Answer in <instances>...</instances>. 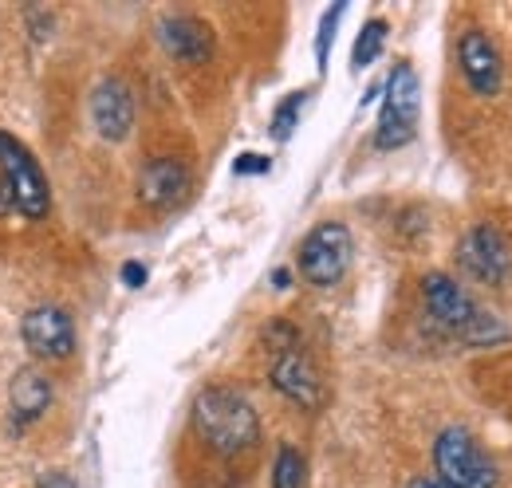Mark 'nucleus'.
Segmentation results:
<instances>
[{
    "label": "nucleus",
    "mask_w": 512,
    "mask_h": 488,
    "mask_svg": "<svg viewBox=\"0 0 512 488\" xmlns=\"http://www.w3.org/2000/svg\"><path fill=\"white\" fill-rule=\"evenodd\" d=\"M457 67H461V79L469 83L473 95H481V99L501 95V87H505V60H501V52L493 48V40L485 32L473 28V32H465L457 40Z\"/></svg>",
    "instance_id": "nucleus-10"
},
{
    "label": "nucleus",
    "mask_w": 512,
    "mask_h": 488,
    "mask_svg": "<svg viewBox=\"0 0 512 488\" xmlns=\"http://www.w3.org/2000/svg\"><path fill=\"white\" fill-rule=\"evenodd\" d=\"M422 304L430 311V319L438 323V327H446L453 335H461V339H469L473 331H477V323H481V307L477 300L453 280L446 272H426L422 276Z\"/></svg>",
    "instance_id": "nucleus-7"
},
{
    "label": "nucleus",
    "mask_w": 512,
    "mask_h": 488,
    "mask_svg": "<svg viewBox=\"0 0 512 488\" xmlns=\"http://www.w3.org/2000/svg\"><path fill=\"white\" fill-rule=\"evenodd\" d=\"M457 264L477 284H505L512 272V244L497 225H473L457 241Z\"/></svg>",
    "instance_id": "nucleus-8"
},
{
    "label": "nucleus",
    "mask_w": 512,
    "mask_h": 488,
    "mask_svg": "<svg viewBox=\"0 0 512 488\" xmlns=\"http://www.w3.org/2000/svg\"><path fill=\"white\" fill-rule=\"evenodd\" d=\"M351 229L343 221H320L296 248V268L312 288H331L351 268Z\"/></svg>",
    "instance_id": "nucleus-4"
},
{
    "label": "nucleus",
    "mask_w": 512,
    "mask_h": 488,
    "mask_svg": "<svg viewBox=\"0 0 512 488\" xmlns=\"http://www.w3.org/2000/svg\"><path fill=\"white\" fill-rule=\"evenodd\" d=\"M190 426L197 433V441L225 461L245 457L260 445V414L233 386H205L193 398Z\"/></svg>",
    "instance_id": "nucleus-1"
},
{
    "label": "nucleus",
    "mask_w": 512,
    "mask_h": 488,
    "mask_svg": "<svg viewBox=\"0 0 512 488\" xmlns=\"http://www.w3.org/2000/svg\"><path fill=\"white\" fill-rule=\"evenodd\" d=\"M434 469L449 488H497L501 469L465 426H449L434 437Z\"/></svg>",
    "instance_id": "nucleus-2"
},
{
    "label": "nucleus",
    "mask_w": 512,
    "mask_h": 488,
    "mask_svg": "<svg viewBox=\"0 0 512 488\" xmlns=\"http://www.w3.org/2000/svg\"><path fill=\"white\" fill-rule=\"evenodd\" d=\"M272 284H276V288H284V284H288V272H284V268H280V272H272Z\"/></svg>",
    "instance_id": "nucleus-24"
},
{
    "label": "nucleus",
    "mask_w": 512,
    "mask_h": 488,
    "mask_svg": "<svg viewBox=\"0 0 512 488\" xmlns=\"http://www.w3.org/2000/svg\"><path fill=\"white\" fill-rule=\"evenodd\" d=\"M237 174H268V158H260V154H241V158H237Z\"/></svg>",
    "instance_id": "nucleus-19"
},
{
    "label": "nucleus",
    "mask_w": 512,
    "mask_h": 488,
    "mask_svg": "<svg viewBox=\"0 0 512 488\" xmlns=\"http://www.w3.org/2000/svg\"><path fill=\"white\" fill-rule=\"evenodd\" d=\"M304 91H292L280 107H276V115H272V138H292V130H296V122H300V111H304Z\"/></svg>",
    "instance_id": "nucleus-17"
},
{
    "label": "nucleus",
    "mask_w": 512,
    "mask_h": 488,
    "mask_svg": "<svg viewBox=\"0 0 512 488\" xmlns=\"http://www.w3.org/2000/svg\"><path fill=\"white\" fill-rule=\"evenodd\" d=\"M20 335H24V347L36 355V359H48V363H64L75 355V323L64 307L56 304H40L32 307L24 319H20Z\"/></svg>",
    "instance_id": "nucleus-9"
},
{
    "label": "nucleus",
    "mask_w": 512,
    "mask_h": 488,
    "mask_svg": "<svg viewBox=\"0 0 512 488\" xmlns=\"http://www.w3.org/2000/svg\"><path fill=\"white\" fill-rule=\"evenodd\" d=\"M386 32H390V24H386V20H367V24H363V32H359V40H355L351 63H355V67H371V63L379 60V56H383Z\"/></svg>",
    "instance_id": "nucleus-16"
},
{
    "label": "nucleus",
    "mask_w": 512,
    "mask_h": 488,
    "mask_svg": "<svg viewBox=\"0 0 512 488\" xmlns=\"http://www.w3.org/2000/svg\"><path fill=\"white\" fill-rule=\"evenodd\" d=\"M0 170H4V182H8V193H12V209L40 221L48 217L52 209V189H48V178L40 170V162L28 154L24 142H16L12 134L0 130Z\"/></svg>",
    "instance_id": "nucleus-5"
},
{
    "label": "nucleus",
    "mask_w": 512,
    "mask_h": 488,
    "mask_svg": "<svg viewBox=\"0 0 512 488\" xmlns=\"http://www.w3.org/2000/svg\"><path fill=\"white\" fill-rule=\"evenodd\" d=\"M52 394H56V386H52V378H48L44 370H36V366L16 370V378H12V386H8V410H12V422H16V426L36 422V418L52 406Z\"/></svg>",
    "instance_id": "nucleus-14"
},
{
    "label": "nucleus",
    "mask_w": 512,
    "mask_h": 488,
    "mask_svg": "<svg viewBox=\"0 0 512 488\" xmlns=\"http://www.w3.org/2000/svg\"><path fill=\"white\" fill-rule=\"evenodd\" d=\"M190 166L182 158H150L138 174V201L146 209H174L190 193Z\"/></svg>",
    "instance_id": "nucleus-11"
},
{
    "label": "nucleus",
    "mask_w": 512,
    "mask_h": 488,
    "mask_svg": "<svg viewBox=\"0 0 512 488\" xmlns=\"http://www.w3.org/2000/svg\"><path fill=\"white\" fill-rule=\"evenodd\" d=\"M304 481H308L304 453L296 445H280V453L272 461V488H304Z\"/></svg>",
    "instance_id": "nucleus-15"
},
{
    "label": "nucleus",
    "mask_w": 512,
    "mask_h": 488,
    "mask_svg": "<svg viewBox=\"0 0 512 488\" xmlns=\"http://www.w3.org/2000/svg\"><path fill=\"white\" fill-rule=\"evenodd\" d=\"M418 111H422V83L410 63H394L390 79L383 87V115L375 126V146L379 150H398L414 138L418 130Z\"/></svg>",
    "instance_id": "nucleus-3"
},
{
    "label": "nucleus",
    "mask_w": 512,
    "mask_h": 488,
    "mask_svg": "<svg viewBox=\"0 0 512 488\" xmlns=\"http://www.w3.org/2000/svg\"><path fill=\"white\" fill-rule=\"evenodd\" d=\"M123 284H127V288H142V284H146V268H142V264H127V268H123Z\"/></svg>",
    "instance_id": "nucleus-21"
},
{
    "label": "nucleus",
    "mask_w": 512,
    "mask_h": 488,
    "mask_svg": "<svg viewBox=\"0 0 512 488\" xmlns=\"http://www.w3.org/2000/svg\"><path fill=\"white\" fill-rule=\"evenodd\" d=\"M36 488H79L67 473H44L40 481H36Z\"/></svg>",
    "instance_id": "nucleus-20"
},
{
    "label": "nucleus",
    "mask_w": 512,
    "mask_h": 488,
    "mask_svg": "<svg viewBox=\"0 0 512 488\" xmlns=\"http://www.w3.org/2000/svg\"><path fill=\"white\" fill-rule=\"evenodd\" d=\"M339 16H343V4H331V12H327V16L320 20V48H316V56H320V67L327 63V48H331V32H335Z\"/></svg>",
    "instance_id": "nucleus-18"
},
{
    "label": "nucleus",
    "mask_w": 512,
    "mask_h": 488,
    "mask_svg": "<svg viewBox=\"0 0 512 488\" xmlns=\"http://www.w3.org/2000/svg\"><path fill=\"white\" fill-rule=\"evenodd\" d=\"M158 40H162V48L178 63H205L213 56V32H209V24L197 20V16H186V12L162 16Z\"/></svg>",
    "instance_id": "nucleus-13"
},
{
    "label": "nucleus",
    "mask_w": 512,
    "mask_h": 488,
    "mask_svg": "<svg viewBox=\"0 0 512 488\" xmlns=\"http://www.w3.org/2000/svg\"><path fill=\"white\" fill-rule=\"evenodd\" d=\"M91 122L107 142H123L134 130V91L119 75H107L91 91Z\"/></svg>",
    "instance_id": "nucleus-12"
},
{
    "label": "nucleus",
    "mask_w": 512,
    "mask_h": 488,
    "mask_svg": "<svg viewBox=\"0 0 512 488\" xmlns=\"http://www.w3.org/2000/svg\"><path fill=\"white\" fill-rule=\"evenodd\" d=\"M410 488H449V485H442L438 477H418V481H410Z\"/></svg>",
    "instance_id": "nucleus-23"
},
{
    "label": "nucleus",
    "mask_w": 512,
    "mask_h": 488,
    "mask_svg": "<svg viewBox=\"0 0 512 488\" xmlns=\"http://www.w3.org/2000/svg\"><path fill=\"white\" fill-rule=\"evenodd\" d=\"M268 382H272L288 402H296V406H304V410L323 406V374H320V366L312 363V355L300 347V339L272 351V359H268Z\"/></svg>",
    "instance_id": "nucleus-6"
},
{
    "label": "nucleus",
    "mask_w": 512,
    "mask_h": 488,
    "mask_svg": "<svg viewBox=\"0 0 512 488\" xmlns=\"http://www.w3.org/2000/svg\"><path fill=\"white\" fill-rule=\"evenodd\" d=\"M12 213V193H8V182H4V170H0V217Z\"/></svg>",
    "instance_id": "nucleus-22"
}]
</instances>
